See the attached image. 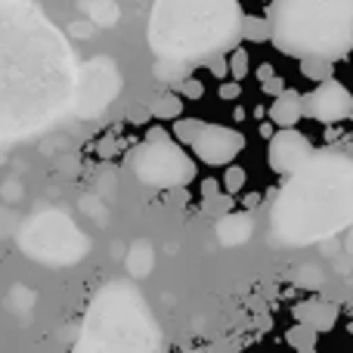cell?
<instances>
[{"label":"cell","mask_w":353,"mask_h":353,"mask_svg":"<svg viewBox=\"0 0 353 353\" xmlns=\"http://www.w3.org/2000/svg\"><path fill=\"white\" fill-rule=\"evenodd\" d=\"M353 223V159L313 152L270 208L273 236L285 245H310Z\"/></svg>","instance_id":"1"},{"label":"cell","mask_w":353,"mask_h":353,"mask_svg":"<svg viewBox=\"0 0 353 353\" xmlns=\"http://www.w3.org/2000/svg\"><path fill=\"white\" fill-rule=\"evenodd\" d=\"M239 0H155L149 47L159 59L192 65L201 56L230 47L239 37Z\"/></svg>","instance_id":"2"},{"label":"cell","mask_w":353,"mask_h":353,"mask_svg":"<svg viewBox=\"0 0 353 353\" xmlns=\"http://www.w3.org/2000/svg\"><path fill=\"white\" fill-rule=\"evenodd\" d=\"M270 43L285 56L338 62L353 50V0H270Z\"/></svg>","instance_id":"3"},{"label":"cell","mask_w":353,"mask_h":353,"mask_svg":"<svg viewBox=\"0 0 353 353\" xmlns=\"http://www.w3.org/2000/svg\"><path fill=\"white\" fill-rule=\"evenodd\" d=\"M87 338L81 347H149L152 335H159V323L149 316L143 298L124 282H112L97 294L87 313Z\"/></svg>","instance_id":"4"},{"label":"cell","mask_w":353,"mask_h":353,"mask_svg":"<svg viewBox=\"0 0 353 353\" xmlns=\"http://www.w3.org/2000/svg\"><path fill=\"white\" fill-rule=\"evenodd\" d=\"M130 171L143 186L152 189H183L199 180L195 155H189L183 143L174 140V134L161 124L149 128L140 146L130 149Z\"/></svg>","instance_id":"5"},{"label":"cell","mask_w":353,"mask_h":353,"mask_svg":"<svg viewBox=\"0 0 353 353\" xmlns=\"http://www.w3.org/2000/svg\"><path fill=\"white\" fill-rule=\"evenodd\" d=\"M195 161L208 168H226L242 155L245 149V134L230 124H201L195 140L189 143Z\"/></svg>","instance_id":"6"},{"label":"cell","mask_w":353,"mask_h":353,"mask_svg":"<svg viewBox=\"0 0 353 353\" xmlns=\"http://www.w3.org/2000/svg\"><path fill=\"white\" fill-rule=\"evenodd\" d=\"M304 115H310L319 124H341L353 115V93L341 81L325 78L319 87L304 97Z\"/></svg>","instance_id":"7"},{"label":"cell","mask_w":353,"mask_h":353,"mask_svg":"<svg viewBox=\"0 0 353 353\" xmlns=\"http://www.w3.org/2000/svg\"><path fill=\"white\" fill-rule=\"evenodd\" d=\"M316 152L310 143V137H304L301 130L294 128H282L276 134H270V143H267V165L273 168L276 174L288 176L294 174L301 165H304L310 155Z\"/></svg>","instance_id":"8"},{"label":"cell","mask_w":353,"mask_h":353,"mask_svg":"<svg viewBox=\"0 0 353 353\" xmlns=\"http://www.w3.org/2000/svg\"><path fill=\"white\" fill-rule=\"evenodd\" d=\"M294 319L304 325H310L313 332H332L338 325V319H341V307L332 304V301L325 298H310V301H301L298 307H294Z\"/></svg>","instance_id":"9"},{"label":"cell","mask_w":353,"mask_h":353,"mask_svg":"<svg viewBox=\"0 0 353 353\" xmlns=\"http://www.w3.org/2000/svg\"><path fill=\"white\" fill-rule=\"evenodd\" d=\"M267 118L276 124V128H294V124L304 118V97H301L298 90H282L273 97V103H270L267 109Z\"/></svg>","instance_id":"10"},{"label":"cell","mask_w":353,"mask_h":353,"mask_svg":"<svg viewBox=\"0 0 353 353\" xmlns=\"http://www.w3.org/2000/svg\"><path fill=\"white\" fill-rule=\"evenodd\" d=\"M251 232H254V220H251V214H223V217H217V239L226 245V248H232V245H245L251 239Z\"/></svg>","instance_id":"11"},{"label":"cell","mask_w":353,"mask_h":353,"mask_svg":"<svg viewBox=\"0 0 353 353\" xmlns=\"http://www.w3.org/2000/svg\"><path fill=\"white\" fill-rule=\"evenodd\" d=\"M183 103H186V99H183L176 90H165L152 99L149 109H152V115L159 118V121H174V118L183 115Z\"/></svg>","instance_id":"12"},{"label":"cell","mask_w":353,"mask_h":353,"mask_svg":"<svg viewBox=\"0 0 353 353\" xmlns=\"http://www.w3.org/2000/svg\"><path fill=\"white\" fill-rule=\"evenodd\" d=\"M239 37H242V41H251V43H270V22H267V16H242Z\"/></svg>","instance_id":"13"},{"label":"cell","mask_w":353,"mask_h":353,"mask_svg":"<svg viewBox=\"0 0 353 353\" xmlns=\"http://www.w3.org/2000/svg\"><path fill=\"white\" fill-rule=\"evenodd\" d=\"M301 74L307 81H325L335 74V62L325 56H301Z\"/></svg>","instance_id":"14"},{"label":"cell","mask_w":353,"mask_h":353,"mask_svg":"<svg viewBox=\"0 0 353 353\" xmlns=\"http://www.w3.org/2000/svg\"><path fill=\"white\" fill-rule=\"evenodd\" d=\"M316 335L319 332H313L310 325H304V323H298V325H292V329L285 332V341H288V347H294V350H316Z\"/></svg>","instance_id":"15"},{"label":"cell","mask_w":353,"mask_h":353,"mask_svg":"<svg viewBox=\"0 0 353 353\" xmlns=\"http://www.w3.org/2000/svg\"><path fill=\"white\" fill-rule=\"evenodd\" d=\"M232 195L226 192V189H220V192H214V195H201V211L208 214V217H223V214H230L232 211Z\"/></svg>","instance_id":"16"},{"label":"cell","mask_w":353,"mask_h":353,"mask_svg":"<svg viewBox=\"0 0 353 353\" xmlns=\"http://www.w3.org/2000/svg\"><path fill=\"white\" fill-rule=\"evenodd\" d=\"M199 128H201V121L199 118H174V140H180V143H192L195 140V134H199Z\"/></svg>","instance_id":"17"},{"label":"cell","mask_w":353,"mask_h":353,"mask_svg":"<svg viewBox=\"0 0 353 353\" xmlns=\"http://www.w3.org/2000/svg\"><path fill=\"white\" fill-rule=\"evenodd\" d=\"M220 186H223L230 195H236L239 189L245 186V168H239L236 161H232V165H226V174L220 176Z\"/></svg>","instance_id":"18"},{"label":"cell","mask_w":353,"mask_h":353,"mask_svg":"<svg viewBox=\"0 0 353 353\" xmlns=\"http://www.w3.org/2000/svg\"><path fill=\"white\" fill-rule=\"evenodd\" d=\"M176 93H180L183 99H201L205 97V84H201L195 74H186V78L176 84Z\"/></svg>","instance_id":"19"},{"label":"cell","mask_w":353,"mask_h":353,"mask_svg":"<svg viewBox=\"0 0 353 353\" xmlns=\"http://www.w3.org/2000/svg\"><path fill=\"white\" fill-rule=\"evenodd\" d=\"M230 74H232L236 81H242L245 74H248V53H245L242 47L230 53Z\"/></svg>","instance_id":"20"},{"label":"cell","mask_w":353,"mask_h":353,"mask_svg":"<svg viewBox=\"0 0 353 353\" xmlns=\"http://www.w3.org/2000/svg\"><path fill=\"white\" fill-rule=\"evenodd\" d=\"M208 72H211L214 78L223 81L226 74H230V59H226V56H214V59L208 62Z\"/></svg>","instance_id":"21"},{"label":"cell","mask_w":353,"mask_h":353,"mask_svg":"<svg viewBox=\"0 0 353 353\" xmlns=\"http://www.w3.org/2000/svg\"><path fill=\"white\" fill-rule=\"evenodd\" d=\"M220 97H223V99H239V97H242V84H239L236 78H232V81L223 78V84H220Z\"/></svg>","instance_id":"22"},{"label":"cell","mask_w":353,"mask_h":353,"mask_svg":"<svg viewBox=\"0 0 353 353\" xmlns=\"http://www.w3.org/2000/svg\"><path fill=\"white\" fill-rule=\"evenodd\" d=\"M263 90H267L270 97H276V93H282V90H285V81H282L279 74H273V78H270V81H263Z\"/></svg>","instance_id":"23"},{"label":"cell","mask_w":353,"mask_h":353,"mask_svg":"<svg viewBox=\"0 0 353 353\" xmlns=\"http://www.w3.org/2000/svg\"><path fill=\"white\" fill-rule=\"evenodd\" d=\"M220 176H205L201 180V195H214V192H220Z\"/></svg>","instance_id":"24"},{"label":"cell","mask_w":353,"mask_h":353,"mask_svg":"<svg viewBox=\"0 0 353 353\" xmlns=\"http://www.w3.org/2000/svg\"><path fill=\"white\" fill-rule=\"evenodd\" d=\"M273 74H276V68L270 65V62H263V65L257 68V78H261V81H270V78H273Z\"/></svg>","instance_id":"25"},{"label":"cell","mask_w":353,"mask_h":353,"mask_svg":"<svg viewBox=\"0 0 353 353\" xmlns=\"http://www.w3.org/2000/svg\"><path fill=\"white\" fill-rule=\"evenodd\" d=\"M261 134H263V137L273 134V121H270V124H261Z\"/></svg>","instance_id":"26"}]
</instances>
